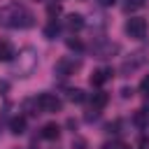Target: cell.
I'll list each match as a JSON object with an SVG mask.
<instances>
[{"instance_id": "cell-15", "label": "cell", "mask_w": 149, "mask_h": 149, "mask_svg": "<svg viewBox=\"0 0 149 149\" xmlns=\"http://www.w3.org/2000/svg\"><path fill=\"white\" fill-rule=\"evenodd\" d=\"M68 98H70L72 102H84V98H86V95H84V91H81V88H70V91H68Z\"/></svg>"}, {"instance_id": "cell-10", "label": "cell", "mask_w": 149, "mask_h": 149, "mask_svg": "<svg viewBox=\"0 0 149 149\" xmlns=\"http://www.w3.org/2000/svg\"><path fill=\"white\" fill-rule=\"evenodd\" d=\"M107 100H109V95H107L105 91H95V93L91 95V105H93L95 109H102V107L107 105Z\"/></svg>"}, {"instance_id": "cell-13", "label": "cell", "mask_w": 149, "mask_h": 149, "mask_svg": "<svg viewBox=\"0 0 149 149\" xmlns=\"http://www.w3.org/2000/svg\"><path fill=\"white\" fill-rule=\"evenodd\" d=\"M56 33H58V23H56V19H49V23L44 26V37L54 40V37H56Z\"/></svg>"}, {"instance_id": "cell-18", "label": "cell", "mask_w": 149, "mask_h": 149, "mask_svg": "<svg viewBox=\"0 0 149 149\" xmlns=\"http://www.w3.org/2000/svg\"><path fill=\"white\" fill-rule=\"evenodd\" d=\"M7 91H9V81H7V79H0V95L7 93Z\"/></svg>"}, {"instance_id": "cell-6", "label": "cell", "mask_w": 149, "mask_h": 149, "mask_svg": "<svg viewBox=\"0 0 149 149\" xmlns=\"http://www.w3.org/2000/svg\"><path fill=\"white\" fill-rule=\"evenodd\" d=\"M14 56H16V51H14L12 42L0 40V63H9V61H14Z\"/></svg>"}, {"instance_id": "cell-9", "label": "cell", "mask_w": 149, "mask_h": 149, "mask_svg": "<svg viewBox=\"0 0 149 149\" xmlns=\"http://www.w3.org/2000/svg\"><path fill=\"white\" fill-rule=\"evenodd\" d=\"M58 135H61V126L58 123H47L42 128V137L44 140H58Z\"/></svg>"}, {"instance_id": "cell-2", "label": "cell", "mask_w": 149, "mask_h": 149, "mask_svg": "<svg viewBox=\"0 0 149 149\" xmlns=\"http://www.w3.org/2000/svg\"><path fill=\"white\" fill-rule=\"evenodd\" d=\"M35 102H37V109H40V112H47V114L61 112V107H63L61 98L54 95V93H40V95L35 98Z\"/></svg>"}, {"instance_id": "cell-16", "label": "cell", "mask_w": 149, "mask_h": 149, "mask_svg": "<svg viewBox=\"0 0 149 149\" xmlns=\"http://www.w3.org/2000/svg\"><path fill=\"white\" fill-rule=\"evenodd\" d=\"M68 47H70L72 51H81V49H84V44H81V42H79L77 37H74V40L70 37V40H68Z\"/></svg>"}, {"instance_id": "cell-4", "label": "cell", "mask_w": 149, "mask_h": 149, "mask_svg": "<svg viewBox=\"0 0 149 149\" xmlns=\"http://www.w3.org/2000/svg\"><path fill=\"white\" fill-rule=\"evenodd\" d=\"M126 33L133 37V40H142L147 35V21L140 19V16H133L126 21Z\"/></svg>"}, {"instance_id": "cell-11", "label": "cell", "mask_w": 149, "mask_h": 149, "mask_svg": "<svg viewBox=\"0 0 149 149\" xmlns=\"http://www.w3.org/2000/svg\"><path fill=\"white\" fill-rule=\"evenodd\" d=\"M116 49H119L116 44H109V42H105L102 47H95L93 51H95V56H98V58H107V56H112Z\"/></svg>"}, {"instance_id": "cell-3", "label": "cell", "mask_w": 149, "mask_h": 149, "mask_svg": "<svg viewBox=\"0 0 149 149\" xmlns=\"http://www.w3.org/2000/svg\"><path fill=\"white\" fill-rule=\"evenodd\" d=\"M16 56H19L16 72H19L21 77H28V74L35 70V65H37V56L33 54V49H26V51H21V54H16Z\"/></svg>"}, {"instance_id": "cell-12", "label": "cell", "mask_w": 149, "mask_h": 149, "mask_svg": "<svg viewBox=\"0 0 149 149\" xmlns=\"http://www.w3.org/2000/svg\"><path fill=\"white\" fill-rule=\"evenodd\" d=\"M9 130H12L14 135H21V133L26 130V116H14V119L9 121Z\"/></svg>"}, {"instance_id": "cell-21", "label": "cell", "mask_w": 149, "mask_h": 149, "mask_svg": "<svg viewBox=\"0 0 149 149\" xmlns=\"http://www.w3.org/2000/svg\"><path fill=\"white\" fill-rule=\"evenodd\" d=\"M102 149H123V144H105Z\"/></svg>"}, {"instance_id": "cell-8", "label": "cell", "mask_w": 149, "mask_h": 149, "mask_svg": "<svg viewBox=\"0 0 149 149\" xmlns=\"http://www.w3.org/2000/svg\"><path fill=\"white\" fill-rule=\"evenodd\" d=\"M65 26H68V30H81L84 28V16L81 14H70L68 19H65Z\"/></svg>"}, {"instance_id": "cell-1", "label": "cell", "mask_w": 149, "mask_h": 149, "mask_svg": "<svg viewBox=\"0 0 149 149\" xmlns=\"http://www.w3.org/2000/svg\"><path fill=\"white\" fill-rule=\"evenodd\" d=\"M0 23L5 28H30L33 26V14L21 5H9V7L0 9Z\"/></svg>"}, {"instance_id": "cell-17", "label": "cell", "mask_w": 149, "mask_h": 149, "mask_svg": "<svg viewBox=\"0 0 149 149\" xmlns=\"http://www.w3.org/2000/svg\"><path fill=\"white\" fill-rule=\"evenodd\" d=\"M58 12H61V7H58V5H49V7H47V14H49V16H56Z\"/></svg>"}, {"instance_id": "cell-19", "label": "cell", "mask_w": 149, "mask_h": 149, "mask_svg": "<svg viewBox=\"0 0 149 149\" xmlns=\"http://www.w3.org/2000/svg\"><path fill=\"white\" fill-rule=\"evenodd\" d=\"M114 2H116V0H98L100 7H114Z\"/></svg>"}, {"instance_id": "cell-7", "label": "cell", "mask_w": 149, "mask_h": 149, "mask_svg": "<svg viewBox=\"0 0 149 149\" xmlns=\"http://www.w3.org/2000/svg\"><path fill=\"white\" fill-rule=\"evenodd\" d=\"M109 77H112V70H107V68L95 70V72L91 74V86H95V88H98V86H102V84H105Z\"/></svg>"}, {"instance_id": "cell-20", "label": "cell", "mask_w": 149, "mask_h": 149, "mask_svg": "<svg viewBox=\"0 0 149 149\" xmlns=\"http://www.w3.org/2000/svg\"><path fill=\"white\" fill-rule=\"evenodd\" d=\"M140 88H142V91H149V74H147V77L142 79V84H140Z\"/></svg>"}, {"instance_id": "cell-5", "label": "cell", "mask_w": 149, "mask_h": 149, "mask_svg": "<svg viewBox=\"0 0 149 149\" xmlns=\"http://www.w3.org/2000/svg\"><path fill=\"white\" fill-rule=\"evenodd\" d=\"M79 68V61L74 58H63L56 63V74L58 77H68V74H74V70Z\"/></svg>"}, {"instance_id": "cell-14", "label": "cell", "mask_w": 149, "mask_h": 149, "mask_svg": "<svg viewBox=\"0 0 149 149\" xmlns=\"http://www.w3.org/2000/svg\"><path fill=\"white\" fill-rule=\"evenodd\" d=\"M144 7V0H126L123 2V9L126 12H137V9H142Z\"/></svg>"}]
</instances>
